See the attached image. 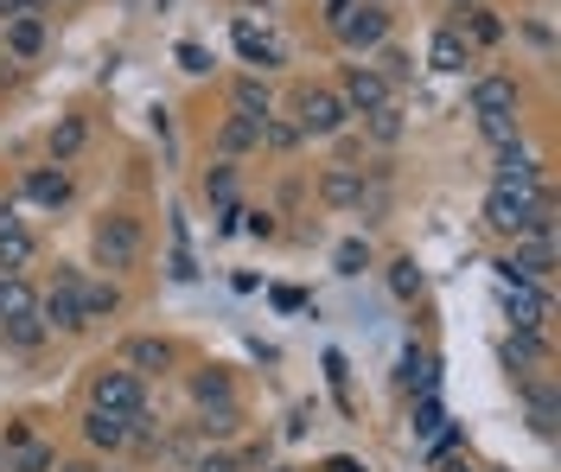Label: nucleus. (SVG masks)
I'll return each mask as SVG.
<instances>
[{
  "label": "nucleus",
  "mask_w": 561,
  "mask_h": 472,
  "mask_svg": "<svg viewBox=\"0 0 561 472\" xmlns=\"http://www.w3.org/2000/svg\"><path fill=\"white\" fill-rule=\"evenodd\" d=\"M90 250H96V262H103L108 275L135 268L140 250H147V237H140V218H128V211H108V218H96V230H90Z\"/></svg>",
  "instance_id": "nucleus-1"
},
{
  "label": "nucleus",
  "mask_w": 561,
  "mask_h": 472,
  "mask_svg": "<svg viewBox=\"0 0 561 472\" xmlns=\"http://www.w3.org/2000/svg\"><path fill=\"white\" fill-rule=\"evenodd\" d=\"M90 408H108V415H147V390H140L135 370H96V383H90Z\"/></svg>",
  "instance_id": "nucleus-2"
},
{
  "label": "nucleus",
  "mask_w": 561,
  "mask_h": 472,
  "mask_svg": "<svg viewBox=\"0 0 561 472\" xmlns=\"http://www.w3.org/2000/svg\"><path fill=\"white\" fill-rule=\"evenodd\" d=\"M491 192H524V198H549L542 192V173H536V153L524 147H497V166H491Z\"/></svg>",
  "instance_id": "nucleus-3"
},
{
  "label": "nucleus",
  "mask_w": 561,
  "mask_h": 472,
  "mask_svg": "<svg viewBox=\"0 0 561 472\" xmlns=\"http://www.w3.org/2000/svg\"><path fill=\"white\" fill-rule=\"evenodd\" d=\"M332 33L345 38L351 51H370V45H383L389 38V7L383 0H351V13L332 26Z\"/></svg>",
  "instance_id": "nucleus-4"
},
{
  "label": "nucleus",
  "mask_w": 561,
  "mask_h": 472,
  "mask_svg": "<svg viewBox=\"0 0 561 472\" xmlns=\"http://www.w3.org/2000/svg\"><path fill=\"white\" fill-rule=\"evenodd\" d=\"M345 122H351V110H345V96H339V90H307L294 128H300V141H319V135H339Z\"/></svg>",
  "instance_id": "nucleus-5"
},
{
  "label": "nucleus",
  "mask_w": 561,
  "mask_h": 472,
  "mask_svg": "<svg viewBox=\"0 0 561 472\" xmlns=\"http://www.w3.org/2000/svg\"><path fill=\"white\" fill-rule=\"evenodd\" d=\"M77 281H83V275L65 268V275H58V288L38 300V326H45V332H83V300H77Z\"/></svg>",
  "instance_id": "nucleus-6"
},
{
  "label": "nucleus",
  "mask_w": 561,
  "mask_h": 472,
  "mask_svg": "<svg viewBox=\"0 0 561 472\" xmlns=\"http://www.w3.org/2000/svg\"><path fill=\"white\" fill-rule=\"evenodd\" d=\"M339 96H345V110L351 115H370V110H383V103H396L389 96V83L370 65H345V83H339Z\"/></svg>",
  "instance_id": "nucleus-7"
},
{
  "label": "nucleus",
  "mask_w": 561,
  "mask_h": 472,
  "mask_svg": "<svg viewBox=\"0 0 561 472\" xmlns=\"http://www.w3.org/2000/svg\"><path fill=\"white\" fill-rule=\"evenodd\" d=\"M173 358L179 352L167 338H128V345H122V370H135V377H167Z\"/></svg>",
  "instance_id": "nucleus-8"
},
{
  "label": "nucleus",
  "mask_w": 561,
  "mask_h": 472,
  "mask_svg": "<svg viewBox=\"0 0 561 472\" xmlns=\"http://www.w3.org/2000/svg\"><path fill=\"white\" fill-rule=\"evenodd\" d=\"M427 65L440 77H459V71H472V45L454 33V26H440V33L427 38Z\"/></svg>",
  "instance_id": "nucleus-9"
},
{
  "label": "nucleus",
  "mask_w": 561,
  "mask_h": 472,
  "mask_svg": "<svg viewBox=\"0 0 561 472\" xmlns=\"http://www.w3.org/2000/svg\"><path fill=\"white\" fill-rule=\"evenodd\" d=\"M504 313L517 320V332H542L549 326V293L542 288H504Z\"/></svg>",
  "instance_id": "nucleus-10"
},
{
  "label": "nucleus",
  "mask_w": 561,
  "mask_h": 472,
  "mask_svg": "<svg viewBox=\"0 0 561 472\" xmlns=\"http://www.w3.org/2000/svg\"><path fill=\"white\" fill-rule=\"evenodd\" d=\"M472 115H517V77H479L472 83Z\"/></svg>",
  "instance_id": "nucleus-11"
},
{
  "label": "nucleus",
  "mask_w": 561,
  "mask_h": 472,
  "mask_svg": "<svg viewBox=\"0 0 561 472\" xmlns=\"http://www.w3.org/2000/svg\"><path fill=\"white\" fill-rule=\"evenodd\" d=\"M396 383H402L409 396H434V383H440V370H434V358H427L421 345H409V352H402V364H396Z\"/></svg>",
  "instance_id": "nucleus-12"
},
{
  "label": "nucleus",
  "mask_w": 561,
  "mask_h": 472,
  "mask_svg": "<svg viewBox=\"0 0 561 472\" xmlns=\"http://www.w3.org/2000/svg\"><path fill=\"white\" fill-rule=\"evenodd\" d=\"M454 33L466 38V45H497V38H504V20H497L491 7H479V0H466V7H459V26H454Z\"/></svg>",
  "instance_id": "nucleus-13"
},
{
  "label": "nucleus",
  "mask_w": 561,
  "mask_h": 472,
  "mask_svg": "<svg viewBox=\"0 0 561 472\" xmlns=\"http://www.w3.org/2000/svg\"><path fill=\"white\" fill-rule=\"evenodd\" d=\"M319 198H325V205H339V211H351V205L364 198V166H325Z\"/></svg>",
  "instance_id": "nucleus-14"
},
{
  "label": "nucleus",
  "mask_w": 561,
  "mask_h": 472,
  "mask_svg": "<svg viewBox=\"0 0 561 472\" xmlns=\"http://www.w3.org/2000/svg\"><path fill=\"white\" fill-rule=\"evenodd\" d=\"M26 198L45 205V211H58V205L70 198V173L65 166H33V173H26Z\"/></svg>",
  "instance_id": "nucleus-15"
},
{
  "label": "nucleus",
  "mask_w": 561,
  "mask_h": 472,
  "mask_svg": "<svg viewBox=\"0 0 561 472\" xmlns=\"http://www.w3.org/2000/svg\"><path fill=\"white\" fill-rule=\"evenodd\" d=\"M128 428H135V422H128V415H108V408H90V415H83V440H90V447H108V453L128 447Z\"/></svg>",
  "instance_id": "nucleus-16"
},
{
  "label": "nucleus",
  "mask_w": 561,
  "mask_h": 472,
  "mask_svg": "<svg viewBox=\"0 0 561 472\" xmlns=\"http://www.w3.org/2000/svg\"><path fill=\"white\" fill-rule=\"evenodd\" d=\"M38 313V293L20 281V275H0V326H13V320H33Z\"/></svg>",
  "instance_id": "nucleus-17"
},
{
  "label": "nucleus",
  "mask_w": 561,
  "mask_h": 472,
  "mask_svg": "<svg viewBox=\"0 0 561 472\" xmlns=\"http://www.w3.org/2000/svg\"><path fill=\"white\" fill-rule=\"evenodd\" d=\"M230 38H237V51H243L255 71H275V65H280V45L268 33H255L249 20H237V33H230Z\"/></svg>",
  "instance_id": "nucleus-18"
},
{
  "label": "nucleus",
  "mask_w": 561,
  "mask_h": 472,
  "mask_svg": "<svg viewBox=\"0 0 561 472\" xmlns=\"http://www.w3.org/2000/svg\"><path fill=\"white\" fill-rule=\"evenodd\" d=\"M7 51H13V58H38V51H45V20H38V13L7 20Z\"/></svg>",
  "instance_id": "nucleus-19"
},
{
  "label": "nucleus",
  "mask_w": 561,
  "mask_h": 472,
  "mask_svg": "<svg viewBox=\"0 0 561 472\" xmlns=\"http://www.w3.org/2000/svg\"><path fill=\"white\" fill-rule=\"evenodd\" d=\"M249 147H262V122H249V115H230L224 128H217V153H249Z\"/></svg>",
  "instance_id": "nucleus-20"
},
{
  "label": "nucleus",
  "mask_w": 561,
  "mask_h": 472,
  "mask_svg": "<svg viewBox=\"0 0 561 472\" xmlns=\"http://www.w3.org/2000/svg\"><path fill=\"white\" fill-rule=\"evenodd\" d=\"M237 428H243L237 402H217V408H205V415H198V428H192V440H230Z\"/></svg>",
  "instance_id": "nucleus-21"
},
{
  "label": "nucleus",
  "mask_w": 561,
  "mask_h": 472,
  "mask_svg": "<svg viewBox=\"0 0 561 472\" xmlns=\"http://www.w3.org/2000/svg\"><path fill=\"white\" fill-rule=\"evenodd\" d=\"M230 103H237V115H249V122H268V83L262 77H237V90H230Z\"/></svg>",
  "instance_id": "nucleus-22"
},
{
  "label": "nucleus",
  "mask_w": 561,
  "mask_h": 472,
  "mask_svg": "<svg viewBox=\"0 0 561 472\" xmlns=\"http://www.w3.org/2000/svg\"><path fill=\"white\" fill-rule=\"evenodd\" d=\"M77 300H83V326H90V320H108V313L122 307V293L108 288V281H77Z\"/></svg>",
  "instance_id": "nucleus-23"
},
{
  "label": "nucleus",
  "mask_w": 561,
  "mask_h": 472,
  "mask_svg": "<svg viewBox=\"0 0 561 472\" xmlns=\"http://www.w3.org/2000/svg\"><path fill=\"white\" fill-rule=\"evenodd\" d=\"M83 115H65L58 128H51V166H65V160H77V147H83Z\"/></svg>",
  "instance_id": "nucleus-24"
},
{
  "label": "nucleus",
  "mask_w": 561,
  "mask_h": 472,
  "mask_svg": "<svg viewBox=\"0 0 561 472\" xmlns=\"http://www.w3.org/2000/svg\"><path fill=\"white\" fill-rule=\"evenodd\" d=\"M542 358H549L542 332H511V345H504V364H511V370H524V364H542Z\"/></svg>",
  "instance_id": "nucleus-25"
},
{
  "label": "nucleus",
  "mask_w": 561,
  "mask_h": 472,
  "mask_svg": "<svg viewBox=\"0 0 561 472\" xmlns=\"http://www.w3.org/2000/svg\"><path fill=\"white\" fill-rule=\"evenodd\" d=\"M51 467H58V453H51L45 440H26V447L7 453V472H51Z\"/></svg>",
  "instance_id": "nucleus-26"
},
{
  "label": "nucleus",
  "mask_w": 561,
  "mask_h": 472,
  "mask_svg": "<svg viewBox=\"0 0 561 472\" xmlns=\"http://www.w3.org/2000/svg\"><path fill=\"white\" fill-rule=\"evenodd\" d=\"M364 128H370V141L396 147V141H402V128H409V122H402V110H396V103H383V110H370V115H364Z\"/></svg>",
  "instance_id": "nucleus-27"
},
{
  "label": "nucleus",
  "mask_w": 561,
  "mask_h": 472,
  "mask_svg": "<svg viewBox=\"0 0 561 472\" xmlns=\"http://www.w3.org/2000/svg\"><path fill=\"white\" fill-rule=\"evenodd\" d=\"M421 288H427V281H421L415 255H402V262H389V293H396V300H421Z\"/></svg>",
  "instance_id": "nucleus-28"
},
{
  "label": "nucleus",
  "mask_w": 561,
  "mask_h": 472,
  "mask_svg": "<svg viewBox=\"0 0 561 472\" xmlns=\"http://www.w3.org/2000/svg\"><path fill=\"white\" fill-rule=\"evenodd\" d=\"M192 396H198V408H210V402H230V377L210 364V370H198V377H192Z\"/></svg>",
  "instance_id": "nucleus-29"
},
{
  "label": "nucleus",
  "mask_w": 561,
  "mask_h": 472,
  "mask_svg": "<svg viewBox=\"0 0 561 472\" xmlns=\"http://www.w3.org/2000/svg\"><path fill=\"white\" fill-rule=\"evenodd\" d=\"M332 262H339V275H364V268H370V243H364V237H345Z\"/></svg>",
  "instance_id": "nucleus-30"
},
{
  "label": "nucleus",
  "mask_w": 561,
  "mask_h": 472,
  "mask_svg": "<svg viewBox=\"0 0 561 472\" xmlns=\"http://www.w3.org/2000/svg\"><path fill=\"white\" fill-rule=\"evenodd\" d=\"M262 141L275 147V153H294V147H300V128L280 122V115H268V122H262Z\"/></svg>",
  "instance_id": "nucleus-31"
},
{
  "label": "nucleus",
  "mask_w": 561,
  "mask_h": 472,
  "mask_svg": "<svg viewBox=\"0 0 561 472\" xmlns=\"http://www.w3.org/2000/svg\"><path fill=\"white\" fill-rule=\"evenodd\" d=\"M479 135H485L491 147H511L517 141V115H479Z\"/></svg>",
  "instance_id": "nucleus-32"
},
{
  "label": "nucleus",
  "mask_w": 561,
  "mask_h": 472,
  "mask_svg": "<svg viewBox=\"0 0 561 472\" xmlns=\"http://www.w3.org/2000/svg\"><path fill=\"white\" fill-rule=\"evenodd\" d=\"M173 281H198V268H192V250H185V223L173 218Z\"/></svg>",
  "instance_id": "nucleus-33"
},
{
  "label": "nucleus",
  "mask_w": 561,
  "mask_h": 472,
  "mask_svg": "<svg viewBox=\"0 0 561 472\" xmlns=\"http://www.w3.org/2000/svg\"><path fill=\"white\" fill-rule=\"evenodd\" d=\"M440 428H447V415H440V402H434V396H421V408H415V435H421V440H434Z\"/></svg>",
  "instance_id": "nucleus-34"
},
{
  "label": "nucleus",
  "mask_w": 561,
  "mask_h": 472,
  "mask_svg": "<svg viewBox=\"0 0 561 472\" xmlns=\"http://www.w3.org/2000/svg\"><path fill=\"white\" fill-rule=\"evenodd\" d=\"M377 65H383V71H377V77H383L389 90H396V83H409V77H415V65H409V58H402V51H383V58H377Z\"/></svg>",
  "instance_id": "nucleus-35"
},
{
  "label": "nucleus",
  "mask_w": 561,
  "mask_h": 472,
  "mask_svg": "<svg viewBox=\"0 0 561 472\" xmlns=\"http://www.w3.org/2000/svg\"><path fill=\"white\" fill-rule=\"evenodd\" d=\"M205 192L217 198V205H230V192H237V173H230V166H210V173H205Z\"/></svg>",
  "instance_id": "nucleus-36"
},
{
  "label": "nucleus",
  "mask_w": 561,
  "mask_h": 472,
  "mask_svg": "<svg viewBox=\"0 0 561 472\" xmlns=\"http://www.w3.org/2000/svg\"><path fill=\"white\" fill-rule=\"evenodd\" d=\"M529 428H536V435H556V402L542 396V390H536V402H529Z\"/></svg>",
  "instance_id": "nucleus-37"
},
{
  "label": "nucleus",
  "mask_w": 561,
  "mask_h": 472,
  "mask_svg": "<svg viewBox=\"0 0 561 472\" xmlns=\"http://www.w3.org/2000/svg\"><path fill=\"white\" fill-rule=\"evenodd\" d=\"M179 71L205 77V71H210V51H205V45H192V38H185V45H179Z\"/></svg>",
  "instance_id": "nucleus-38"
},
{
  "label": "nucleus",
  "mask_w": 561,
  "mask_h": 472,
  "mask_svg": "<svg viewBox=\"0 0 561 472\" xmlns=\"http://www.w3.org/2000/svg\"><path fill=\"white\" fill-rule=\"evenodd\" d=\"M192 472H243V460H230V453H205V460H192Z\"/></svg>",
  "instance_id": "nucleus-39"
},
{
  "label": "nucleus",
  "mask_w": 561,
  "mask_h": 472,
  "mask_svg": "<svg viewBox=\"0 0 561 472\" xmlns=\"http://www.w3.org/2000/svg\"><path fill=\"white\" fill-rule=\"evenodd\" d=\"M275 307H280V313H300V307H307V293H300V288H275Z\"/></svg>",
  "instance_id": "nucleus-40"
},
{
  "label": "nucleus",
  "mask_w": 561,
  "mask_h": 472,
  "mask_svg": "<svg viewBox=\"0 0 561 472\" xmlns=\"http://www.w3.org/2000/svg\"><path fill=\"white\" fill-rule=\"evenodd\" d=\"M26 13H38V0H0V20H26Z\"/></svg>",
  "instance_id": "nucleus-41"
},
{
  "label": "nucleus",
  "mask_w": 561,
  "mask_h": 472,
  "mask_svg": "<svg viewBox=\"0 0 561 472\" xmlns=\"http://www.w3.org/2000/svg\"><path fill=\"white\" fill-rule=\"evenodd\" d=\"M319 472H364V460H351V453H332V460H325Z\"/></svg>",
  "instance_id": "nucleus-42"
},
{
  "label": "nucleus",
  "mask_w": 561,
  "mask_h": 472,
  "mask_svg": "<svg viewBox=\"0 0 561 472\" xmlns=\"http://www.w3.org/2000/svg\"><path fill=\"white\" fill-rule=\"evenodd\" d=\"M440 472H479V467H472L466 453H447V460H440Z\"/></svg>",
  "instance_id": "nucleus-43"
},
{
  "label": "nucleus",
  "mask_w": 561,
  "mask_h": 472,
  "mask_svg": "<svg viewBox=\"0 0 561 472\" xmlns=\"http://www.w3.org/2000/svg\"><path fill=\"white\" fill-rule=\"evenodd\" d=\"M58 472H96V467H90V460H77V467H58Z\"/></svg>",
  "instance_id": "nucleus-44"
},
{
  "label": "nucleus",
  "mask_w": 561,
  "mask_h": 472,
  "mask_svg": "<svg viewBox=\"0 0 561 472\" xmlns=\"http://www.w3.org/2000/svg\"><path fill=\"white\" fill-rule=\"evenodd\" d=\"M268 472H300V467H268Z\"/></svg>",
  "instance_id": "nucleus-45"
}]
</instances>
